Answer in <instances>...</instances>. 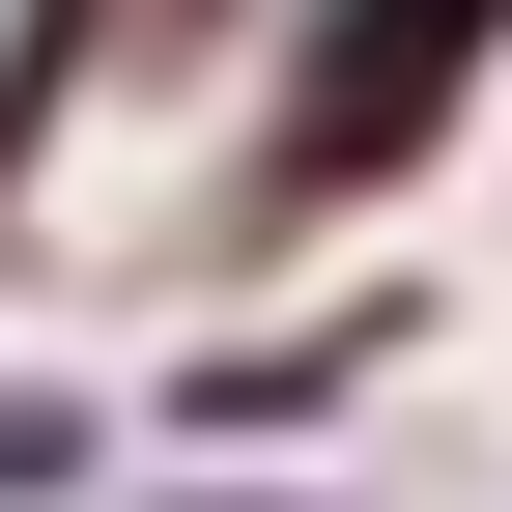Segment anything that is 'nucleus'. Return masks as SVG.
<instances>
[{"label":"nucleus","mask_w":512,"mask_h":512,"mask_svg":"<svg viewBox=\"0 0 512 512\" xmlns=\"http://www.w3.org/2000/svg\"><path fill=\"white\" fill-rule=\"evenodd\" d=\"M512 29V0H342V29L285 57V143H256V200H370V171L456 114V57Z\"/></svg>","instance_id":"nucleus-1"}]
</instances>
